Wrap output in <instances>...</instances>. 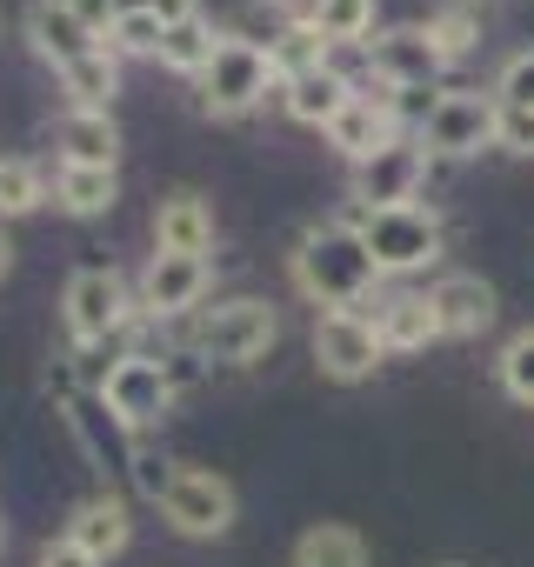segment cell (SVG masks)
Segmentation results:
<instances>
[{
  "instance_id": "cell-28",
  "label": "cell",
  "mask_w": 534,
  "mask_h": 567,
  "mask_svg": "<svg viewBox=\"0 0 534 567\" xmlns=\"http://www.w3.org/2000/svg\"><path fill=\"white\" fill-rule=\"evenodd\" d=\"M48 200V181L34 161H0V220H21Z\"/></svg>"
},
{
  "instance_id": "cell-2",
  "label": "cell",
  "mask_w": 534,
  "mask_h": 567,
  "mask_svg": "<svg viewBox=\"0 0 534 567\" xmlns=\"http://www.w3.org/2000/svg\"><path fill=\"white\" fill-rule=\"evenodd\" d=\"M374 274H421L441 260V214L434 207H381V214H361L355 220Z\"/></svg>"
},
{
  "instance_id": "cell-27",
  "label": "cell",
  "mask_w": 534,
  "mask_h": 567,
  "mask_svg": "<svg viewBox=\"0 0 534 567\" xmlns=\"http://www.w3.org/2000/svg\"><path fill=\"white\" fill-rule=\"evenodd\" d=\"M421 28H428V41L441 48V61H461V54L481 41V21H474V8H468V0H448V8H434Z\"/></svg>"
},
{
  "instance_id": "cell-14",
  "label": "cell",
  "mask_w": 534,
  "mask_h": 567,
  "mask_svg": "<svg viewBox=\"0 0 534 567\" xmlns=\"http://www.w3.org/2000/svg\"><path fill=\"white\" fill-rule=\"evenodd\" d=\"M394 134H401V127H394V101H374V94H355V101L328 121V147H335L348 167H361L368 154H381Z\"/></svg>"
},
{
  "instance_id": "cell-32",
  "label": "cell",
  "mask_w": 534,
  "mask_h": 567,
  "mask_svg": "<svg viewBox=\"0 0 534 567\" xmlns=\"http://www.w3.org/2000/svg\"><path fill=\"white\" fill-rule=\"evenodd\" d=\"M494 101H501V107H534V48L507 54L501 81H494Z\"/></svg>"
},
{
  "instance_id": "cell-40",
  "label": "cell",
  "mask_w": 534,
  "mask_h": 567,
  "mask_svg": "<svg viewBox=\"0 0 534 567\" xmlns=\"http://www.w3.org/2000/svg\"><path fill=\"white\" fill-rule=\"evenodd\" d=\"M308 8H315V0H308Z\"/></svg>"
},
{
  "instance_id": "cell-16",
  "label": "cell",
  "mask_w": 534,
  "mask_h": 567,
  "mask_svg": "<svg viewBox=\"0 0 534 567\" xmlns=\"http://www.w3.org/2000/svg\"><path fill=\"white\" fill-rule=\"evenodd\" d=\"M68 540L107 567V560L134 540V514H127V501H121V494H94V501H81L74 520H68Z\"/></svg>"
},
{
  "instance_id": "cell-1",
  "label": "cell",
  "mask_w": 534,
  "mask_h": 567,
  "mask_svg": "<svg viewBox=\"0 0 534 567\" xmlns=\"http://www.w3.org/2000/svg\"><path fill=\"white\" fill-rule=\"evenodd\" d=\"M374 260H368V247H361V234L355 227H308L301 234V247H295V288L308 295V301H321L328 315L335 308H361L368 295H374Z\"/></svg>"
},
{
  "instance_id": "cell-13",
  "label": "cell",
  "mask_w": 534,
  "mask_h": 567,
  "mask_svg": "<svg viewBox=\"0 0 534 567\" xmlns=\"http://www.w3.org/2000/svg\"><path fill=\"white\" fill-rule=\"evenodd\" d=\"M428 308H434L441 341H468V334L494 328V288L481 274H441L428 288Z\"/></svg>"
},
{
  "instance_id": "cell-38",
  "label": "cell",
  "mask_w": 534,
  "mask_h": 567,
  "mask_svg": "<svg viewBox=\"0 0 534 567\" xmlns=\"http://www.w3.org/2000/svg\"><path fill=\"white\" fill-rule=\"evenodd\" d=\"M8 260H14V247H8V234H0V274H8Z\"/></svg>"
},
{
  "instance_id": "cell-34",
  "label": "cell",
  "mask_w": 534,
  "mask_h": 567,
  "mask_svg": "<svg viewBox=\"0 0 534 567\" xmlns=\"http://www.w3.org/2000/svg\"><path fill=\"white\" fill-rule=\"evenodd\" d=\"M127 474H134V487H141L147 501H161V494H167V481H174V467H167L161 454H147V447H134V467H127Z\"/></svg>"
},
{
  "instance_id": "cell-7",
  "label": "cell",
  "mask_w": 534,
  "mask_h": 567,
  "mask_svg": "<svg viewBox=\"0 0 534 567\" xmlns=\"http://www.w3.org/2000/svg\"><path fill=\"white\" fill-rule=\"evenodd\" d=\"M127 280L114 274V267H81V274H68V295H61V321H68V334H74V348H101L107 334H121L127 328Z\"/></svg>"
},
{
  "instance_id": "cell-25",
  "label": "cell",
  "mask_w": 534,
  "mask_h": 567,
  "mask_svg": "<svg viewBox=\"0 0 534 567\" xmlns=\"http://www.w3.org/2000/svg\"><path fill=\"white\" fill-rule=\"evenodd\" d=\"M214 48H220V28L207 21V14H194V21H181V28H161V68H174V74H201L207 61H214Z\"/></svg>"
},
{
  "instance_id": "cell-20",
  "label": "cell",
  "mask_w": 534,
  "mask_h": 567,
  "mask_svg": "<svg viewBox=\"0 0 534 567\" xmlns=\"http://www.w3.org/2000/svg\"><path fill=\"white\" fill-rule=\"evenodd\" d=\"M301 21H308V14H295V0H247V8H234V14H227L220 41L254 48V54H275Z\"/></svg>"
},
{
  "instance_id": "cell-9",
  "label": "cell",
  "mask_w": 534,
  "mask_h": 567,
  "mask_svg": "<svg viewBox=\"0 0 534 567\" xmlns=\"http://www.w3.org/2000/svg\"><path fill=\"white\" fill-rule=\"evenodd\" d=\"M101 401H107V414H114L127 434H141V427L167 421V408H174L167 361H154V354H127V361H114V368H107V381H101Z\"/></svg>"
},
{
  "instance_id": "cell-35",
  "label": "cell",
  "mask_w": 534,
  "mask_h": 567,
  "mask_svg": "<svg viewBox=\"0 0 534 567\" xmlns=\"http://www.w3.org/2000/svg\"><path fill=\"white\" fill-rule=\"evenodd\" d=\"M34 567H101V560H94V554H81V547L61 534V540H48V547H41V560H34Z\"/></svg>"
},
{
  "instance_id": "cell-37",
  "label": "cell",
  "mask_w": 534,
  "mask_h": 567,
  "mask_svg": "<svg viewBox=\"0 0 534 567\" xmlns=\"http://www.w3.org/2000/svg\"><path fill=\"white\" fill-rule=\"evenodd\" d=\"M147 14H154L161 28H181V21H194V14H201V0H147Z\"/></svg>"
},
{
  "instance_id": "cell-33",
  "label": "cell",
  "mask_w": 534,
  "mask_h": 567,
  "mask_svg": "<svg viewBox=\"0 0 534 567\" xmlns=\"http://www.w3.org/2000/svg\"><path fill=\"white\" fill-rule=\"evenodd\" d=\"M494 147L501 154H534V107H501L494 114Z\"/></svg>"
},
{
  "instance_id": "cell-39",
  "label": "cell",
  "mask_w": 534,
  "mask_h": 567,
  "mask_svg": "<svg viewBox=\"0 0 534 567\" xmlns=\"http://www.w3.org/2000/svg\"><path fill=\"white\" fill-rule=\"evenodd\" d=\"M0 28H8V14H0Z\"/></svg>"
},
{
  "instance_id": "cell-8",
  "label": "cell",
  "mask_w": 534,
  "mask_h": 567,
  "mask_svg": "<svg viewBox=\"0 0 534 567\" xmlns=\"http://www.w3.org/2000/svg\"><path fill=\"white\" fill-rule=\"evenodd\" d=\"M421 181H428V147L394 134L381 154H368L355 167V207L361 214H381V207H414L421 200Z\"/></svg>"
},
{
  "instance_id": "cell-3",
  "label": "cell",
  "mask_w": 534,
  "mask_h": 567,
  "mask_svg": "<svg viewBox=\"0 0 534 567\" xmlns=\"http://www.w3.org/2000/svg\"><path fill=\"white\" fill-rule=\"evenodd\" d=\"M194 94H201V114H214V121H240V114H254L267 94H275V68H267V54H254V48L220 41L214 61L194 74Z\"/></svg>"
},
{
  "instance_id": "cell-36",
  "label": "cell",
  "mask_w": 534,
  "mask_h": 567,
  "mask_svg": "<svg viewBox=\"0 0 534 567\" xmlns=\"http://www.w3.org/2000/svg\"><path fill=\"white\" fill-rule=\"evenodd\" d=\"M68 8H74V14H81V28H94V34H107V28H114V14H121L114 0H68Z\"/></svg>"
},
{
  "instance_id": "cell-5",
  "label": "cell",
  "mask_w": 534,
  "mask_h": 567,
  "mask_svg": "<svg viewBox=\"0 0 534 567\" xmlns=\"http://www.w3.org/2000/svg\"><path fill=\"white\" fill-rule=\"evenodd\" d=\"M494 114H501L494 94L454 87V94H434V101H428V121H421L414 141H421L428 154H441V161H468V154L494 147Z\"/></svg>"
},
{
  "instance_id": "cell-30",
  "label": "cell",
  "mask_w": 534,
  "mask_h": 567,
  "mask_svg": "<svg viewBox=\"0 0 534 567\" xmlns=\"http://www.w3.org/2000/svg\"><path fill=\"white\" fill-rule=\"evenodd\" d=\"M101 48H107L114 61H121V54H147V61H154V54H161V21H154L147 8H134V14H114V28L101 34Z\"/></svg>"
},
{
  "instance_id": "cell-4",
  "label": "cell",
  "mask_w": 534,
  "mask_h": 567,
  "mask_svg": "<svg viewBox=\"0 0 534 567\" xmlns=\"http://www.w3.org/2000/svg\"><path fill=\"white\" fill-rule=\"evenodd\" d=\"M281 341V315L267 308V301H220L214 315H201V328H194V354L201 361H227V368H247V361H260L267 348Z\"/></svg>"
},
{
  "instance_id": "cell-29",
  "label": "cell",
  "mask_w": 534,
  "mask_h": 567,
  "mask_svg": "<svg viewBox=\"0 0 534 567\" xmlns=\"http://www.w3.org/2000/svg\"><path fill=\"white\" fill-rule=\"evenodd\" d=\"M267 68H275V87H281V81H295V74H315V68H328V41L301 21L275 54H267Z\"/></svg>"
},
{
  "instance_id": "cell-6",
  "label": "cell",
  "mask_w": 534,
  "mask_h": 567,
  "mask_svg": "<svg viewBox=\"0 0 534 567\" xmlns=\"http://www.w3.org/2000/svg\"><path fill=\"white\" fill-rule=\"evenodd\" d=\"M154 507L181 540H220L234 527V487L214 467H174V481Z\"/></svg>"
},
{
  "instance_id": "cell-24",
  "label": "cell",
  "mask_w": 534,
  "mask_h": 567,
  "mask_svg": "<svg viewBox=\"0 0 534 567\" xmlns=\"http://www.w3.org/2000/svg\"><path fill=\"white\" fill-rule=\"evenodd\" d=\"M295 567H368V540L341 520H315L295 540Z\"/></svg>"
},
{
  "instance_id": "cell-12",
  "label": "cell",
  "mask_w": 534,
  "mask_h": 567,
  "mask_svg": "<svg viewBox=\"0 0 534 567\" xmlns=\"http://www.w3.org/2000/svg\"><path fill=\"white\" fill-rule=\"evenodd\" d=\"M207 295V260L201 254H154L147 274H141V315L154 321H174L187 308H201Z\"/></svg>"
},
{
  "instance_id": "cell-31",
  "label": "cell",
  "mask_w": 534,
  "mask_h": 567,
  "mask_svg": "<svg viewBox=\"0 0 534 567\" xmlns=\"http://www.w3.org/2000/svg\"><path fill=\"white\" fill-rule=\"evenodd\" d=\"M494 374H501V388H507V401H521V408H534V328H521L507 348H501V361H494Z\"/></svg>"
},
{
  "instance_id": "cell-10",
  "label": "cell",
  "mask_w": 534,
  "mask_h": 567,
  "mask_svg": "<svg viewBox=\"0 0 534 567\" xmlns=\"http://www.w3.org/2000/svg\"><path fill=\"white\" fill-rule=\"evenodd\" d=\"M315 361H321L328 381H368L388 361V348H381V334L361 308H335V315L315 321Z\"/></svg>"
},
{
  "instance_id": "cell-23",
  "label": "cell",
  "mask_w": 534,
  "mask_h": 567,
  "mask_svg": "<svg viewBox=\"0 0 534 567\" xmlns=\"http://www.w3.org/2000/svg\"><path fill=\"white\" fill-rule=\"evenodd\" d=\"M114 200H121L114 167H61V174H54V207L74 214V220H94V214H107Z\"/></svg>"
},
{
  "instance_id": "cell-19",
  "label": "cell",
  "mask_w": 534,
  "mask_h": 567,
  "mask_svg": "<svg viewBox=\"0 0 534 567\" xmlns=\"http://www.w3.org/2000/svg\"><path fill=\"white\" fill-rule=\"evenodd\" d=\"M207 247H214V214H207V200L201 194H167L161 207H154V254H201L207 260Z\"/></svg>"
},
{
  "instance_id": "cell-17",
  "label": "cell",
  "mask_w": 534,
  "mask_h": 567,
  "mask_svg": "<svg viewBox=\"0 0 534 567\" xmlns=\"http://www.w3.org/2000/svg\"><path fill=\"white\" fill-rule=\"evenodd\" d=\"M355 101V81L328 61V68H315V74H295V81H281V107L301 121V127H321L328 134V121L341 114Z\"/></svg>"
},
{
  "instance_id": "cell-22",
  "label": "cell",
  "mask_w": 534,
  "mask_h": 567,
  "mask_svg": "<svg viewBox=\"0 0 534 567\" xmlns=\"http://www.w3.org/2000/svg\"><path fill=\"white\" fill-rule=\"evenodd\" d=\"M61 94H68V107H88V114H107V101L121 94V61H114L107 48H94V54H81V61H68V68H61Z\"/></svg>"
},
{
  "instance_id": "cell-21",
  "label": "cell",
  "mask_w": 534,
  "mask_h": 567,
  "mask_svg": "<svg viewBox=\"0 0 534 567\" xmlns=\"http://www.w3.org/2000/svg\"><path fill=\"white\" fill-rule=\"evenodd\" d=\"M368 321H374V334H381V348H388V354H421L428 341H441L428 295H388Z\"/></svg>"
},
{
  "instance_id": "cell-11",
  "label": "cell",
  "mask_w": 534,
  "mask_h": 567,
  "mask_svg": "<svg viewBox=\"0 0 534 567\" xmlns=\"http://www.w3.org/2000/svg\"><path fill=\"white\" fill-rule=\"evenodd\" d=\"M368 68H374V81H381L388 94H421V87H434V74H441L448 61H441V48L428 41V28L408 21V28H381V34L368 41Z\"/></svg>"
},
{
  "instance_id": "cell-15",
  "label": "cell",
  "mask_w": 534,
  "mask_h": 567,
  "mask_svg": "<svg viewBox=\"0 0 534 567\" xmlns=\"http://www.w3.org/2000/svg\"><path fill=\"white\" fill-rule=\"evenodd\" d=\"M28 41H34L41 61H54V74H61L68 61H81V54L101 48V34L81 28V14L68 8V0H34V8H28Z\"/></svg>"
},
{
  "instance_id": "cell-18",
  "label": "cell",
  "mask_w": 534,
  "mask_h": 567,
  "mask_svg": "<svg viewBox=\"0 0 534 567\" xmlns=\"http://www.w3.org/2000/svg\"><path fill=\"white\" fill-rule=\"evenodd\" d=\"M54 147H61V167H114V154H121V127H114V114L68 107V114L54 121Z\"/></svg>"
},
{
  "instance_id": "cell-26",
  "label": "cell",
  "mask_w": 534,
  "mask_h": 567,
  "mask_svg": "<svg viewBox=\"0 0 534 567\" xmlns=\"http://www.w3.org/2000/svg\"><path fill=\"white\" fill-rule=\"evenodd\" d=\"M308 28H315L328 48H348V41L368 48V34H374V0H315V8H308Z\"/></svg>"
}]
</instances>
